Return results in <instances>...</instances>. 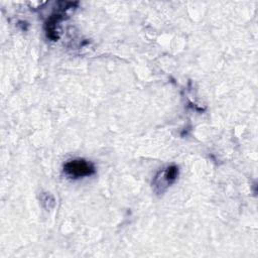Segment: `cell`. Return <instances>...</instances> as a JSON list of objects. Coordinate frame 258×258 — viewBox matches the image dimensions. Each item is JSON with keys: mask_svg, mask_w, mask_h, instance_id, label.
Wrapping results in <instances>:
<instances>
[{"mask_svg": "<svg viewBox=\"0 0 258 258\" xmlns=\"http://www.w3.org/2000/svg\"><path fill=\"white\" fill-rule=\"evenodd\" d=\"M64 172L75 178L91 175L95 172V167L84 159H75L67 162L63 166Z\"/></svg>", "mask_w": 258, "mask_h": 258, "instance_id": "obj_1", "label": "cell"}]
</instances>
